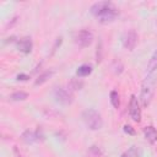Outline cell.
Returning a JSON list of instances; mask_svg holds the SVG:
<instances>
[{
    "instance_id": "1",
    "label": "cell",
    "mask_w": 157,
    "mask_h": 157,
    "mask_svg": "<svg viewBox=\"0 0 157 157\" xmlns=\"http://www.w3.org/2000/svg\"><path fill=\"white\" fill-rule=\"evenodd\" d=\"M155 88H156V78L153 75H147L142 82L141 86V92H140V102L142 107L150 105L153 94H155Z\"/></svg>"
},
{
    "instance_id": "2",
    "label": "cell",
    "mask_w": 157,
    "mask_h": 157,
    "mask_svg": "<svg viewBox=\"0 0 157 157\" xmlns=\"http://www.w3.org/2000/svg\"><path fill=\"white\" fill-rule=\"evenodd\" d=\"M82 120L85 121L86 126L91 130H99L103 126L102 115L93 108H88L82 113Z\"/></svg>"
},
{
    "instance_id": "3",
    "label": "cell",
    "mask_w": 157,
    "mask_h": 157,
    "mask_svg": "<svg viewBox=\"0 0 157 157\" xmlns=\"http://www.w3.org/2000/svg\"><path fill=\"white\" fill-rule=\"evenodd\" d=\"M129 115L130 118L136 121V123H140L141 121V108H140V104H139V101L136 98L135 94H131L130 97V102H129Z\"/></svg>"
},
{
    "instance_id": "4",
    "label": "cell",
    "mask_w": 157,
    "mask_h": 157,
    "mask_svg": "<svg viewBox=\"0 0 157 157\" xmlns=\"http://www.w3.org/2000/svg\"><path fill=\"white\" fill-rule=\"evenodd\" d=\"M92 40H93V33L88 29H81L76 34V43L82 48L88 47L92 43Z\"/></svg>"
},
{
    "instance_id": "5",
    "label": "cell",
    "mask_w": 157,
    "mask_h": 157,
    "mask_svg": "<svg viewBox=\"0 0 157 157\" xmlns=\"http://www.w3.org/2000/svg\"><path fill=\"white\" fill-rule=\"evenodd\" d=\"M54 97H55V99H56L59 103L65 104V105H67V104H70V103L72 102V96H71V93H70L67 90L63 88V87H56V88L54 90Z\"/></svg>"
},
{
    "instance_id": "6",
    "label": "cell",
    "mask_w": 157,
    "mask_h": 157,
    "mask_svg": "<svg viewBox=\"0 0 157 157\" xmlns=\"http://www.w3.org/2000/svg\"><path fill=\"white\" fill-rule=\"evenodd\" d=\"M136 43H137V34H136V32L134 29L128 31L124 34V37H123V45H124V48H126L128 50H134Z\"/></svg>"
},
{
    "instance_id": "7",
    "label": "cell",
    "mask_w": 157,
    "mask_h": 157,
    "mask_svg": "<svg viewBox=\"0 0 157 157\" xmlns=\"http://www.w3.org/2000/svg\"><path fill=\"white\" fill-rule=\"evenodd\" d=\"M112 6H114V5L112 2H109V1H98V2H96V4H93L91 6V13L94 15L96 17H98L104 11H107L108 9H110Z\"/></svg>"
},
{
    "instance_id": "8",
    "label": "cell",
    "mask_w": 157,
    "mask_h": 157,
    "mask_svg": "<svg viewBox=\"0 0 157 157\" xmlns=\"http://www.w3.org/2000/svg\"><path fill=\"white\" fill-rule=\"evenodd\" d=\"M118 16V10L115 6H112L110 9H108L107 11H104L102 15H99L97 18L101 23H109V22H113Z\"/></svg>"
},
{
    "instance_id": "9",
    "label": "cell",
    "mask_w": 157,
    "mask_h": 157,
    "mask_svg": "<svg viewBox=\"0 0 157 157\" xmlns=\"http://www.w3.org/2000/svg\"><path fill=\"white\" fill-rule=\"evenodd\" d=\"M16 47H17V49H18L21 53L28 54V53L32 52V40H31L29 37H23V38H21L20 40H17Z\"/></svg>"
},
{
    "instance_id": "10",
    "label": "cell",
    "mask_w": 157,
    "mask_h": 157,
    "mask_svg": "<svg viewBox=\"0 0 157 157\" xmlns=\"http://www.w3.org/2000/svg\"><path fill=\"white\" fill-rule=\"evenodd\" d=\"M144 135L145 139L151 144H155L157 141V130L153 126H146L144 129Z\"/></svg>"
},
{
    "instance_id": "11",
    "label": "cell",
    "mask_w": 157,
    "mask_h": 157,
    "mask_svg": "<svg viewBox=\"0 0 157 157\" xmlns=\"http://www.w3.org/2000/svg\"><path fill=\"white\" fill-rule=\"evenodd\" d=\"M22 139H23V141L27 142V144H32V142L39 140V137H38V132H36V131H29V130H27V131L23 132Z\"/></svg>"
},
{
    "instance_id": "12",
    "label": "cell",
    "mask_w": 157,
    "mask_h": 157,
    "mask_svg": "<svg viewBox=\"0 0 157 157\" xmlns=\"http://www.w3.org/2000/svg\"><path fill=\"white\" fill-rule=\"evenodd\" d=\"M155 70H157V49L153 52L152 56L150 58V60L147 63V72L152 74Z\"/></svg>"
},
{
    "instance_id": "13",
    "label": "cell",
    "mask_w": 157,
    "mask_h": 157,
    "mask_svg": "<svg viewBox=\"0 0 157 157\" xmlns=\"http://www.w3.org/2000/svg\"><path fill=\"white\" fill-rule=\"evenodd\" d=\"M92 72V66L91 65H81L78 69H77V71H76V74H77V76L78 77H86V76H88Z\"/></svg>"
},
{
    "instance_id": "14",
    "label": "cell",
    "mask_w": 157,
    "mask_h": 157,
    "mask_svg": "<svg viewBox=\"0 0 157 157\" xmlns=\"http://www.w3.org/2000/svg\"><path fill=\"white\" fill-rule=\"evenodd\" d=\"M53 74H54V71H53V70L43 72L42 75H39V76H38V78L36 80V82H34V83H36V85H42V83H44V82H45V81H47V80H48Z\"/></svg>"
},
{
    "instance_id": "15",
    "label": "cell",
    "mask_w": 157,
    "mask_h": 157,
    "mask_svg": "<svg viewBox=\"0 0 157 157\" xmlns=\"http://www.w3.org/2000/svg\"><path fill=\"white\" fill-rule=\"evenodd\" d=\"M121 157H140V150H139L137 147L132 146V147H130L128 151H125V152L121 155Z\"/></svg>"
},
{
    "instance_id": "16",
    "label": "cell",
    "mask_w": 157,
    "mask_h": 157,
    "mask_svg": "<svg viewBox=\"0 0 157 157\" xmlns=\"http://www.w3.org/2000/svg\"><path fill=\"white\" fill-rule=\"evenodd\" d=\"M27 98H28V93H26V92H23V91L13 92V93L11 94V99H12V101H16V102H18V101H25V99H27Z\"/></svg>"
},
{
    "instance_id": "17",
    "label": "cell",
    "mask_w": 157,
    "mask_h": 157,
    "mask_svg": "<svg viewBox=\"0 0 157 157\" xmlns=\"http://www.w3.org/2000/svg\"><path fill=\"white\" fill-rule=\"evenodd\" d=\"M110 103L114 108H119L120 101H119V93L117 91H112L110 92Z\"/></svg>"
},
{
    "instance_id": "18",
    "label": "cell",
    "mask_w": 157,
    "mask_h": 157,
    "mask_svg": "<svg viewBox=\"0 0 157 157\" xmlns=\"http://www.w3.org/2000/svg\"><path fill=\"white\" fill-rule=\"evenodd\" d=\"M124 131L126 132V134H129V135H135V130L132 129V126H130V125H124Z\"/></svg>"
},
{
    "instance_id": "19",
    "label": "cell",
    "mask_w": 157,
    "mask_h": 157,
    "mask_svg": "<svg viewBox=\"0 0 157 157\" xmlns=\"http://www.w3.org/2000/svg\"><path fill=\"white\" fill-rule=\"evenodd\" d=\"M29 77L27 76V75H23V74H20V75H17V80H21V81H26V80H28Z\"/></svg>"
}]
</instances>
